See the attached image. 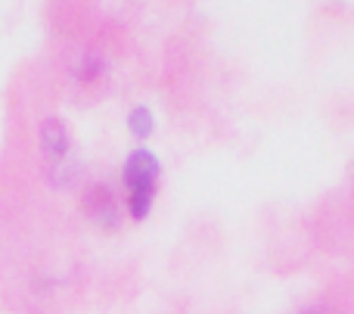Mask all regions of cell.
<instances>
[{"label":"cell","mask_w":354,"mask_h":314,"mask_svg":"<svg viewBox=\"0 0 354 314\" xmlns=\"http://www.w3.org/2000/svg\"><path fill=\"white\" fill-rule=\"evenodd\" d=\"M124 190H128V212L134 221H143L156 203L159 190V159L149 149H134L124 162Z\"/></svg>","instance_id":"1"},{"label":"cell","mask_w":354,"mask_h":314,"mask_svg":"<svg viewBox=\"0 0 354 314\" xmlns=\"http://www.w3.org/2000/svg\"><path fill=\"white\" fill-rule=\"evenodd\" d=\"M68 147H72V140H68L66 124H62L59 118H47V122L41 124V149L50 162V172H56V168L66 162Z\"/></svg>","instance_id":"2"},{"label":"cell","mask_w":354,"mask_h":314,"mask_svg":"<svg viewBox=\"0 0 354 314\" xmlns=\"http://www.w3.org/2000/svg\"><path fill=\"white\" fill-rule=\"evenodd\" d=\"M128 128H131V134H134L137 140H147V137L156 131V118H153V112H149L147 106H137V109L128 116Z\"/></svg>","instance_id":"4"},{"label":"cell","mask_w":354,"mask_h":314,"mask_svg":"<svg viewBox=\"0 0 354 314\" xmlns=\"http://www.w3.org/2000/svg\"><path fill=\"white\" fill-rule=\"evenodd\" d=\"M84 212L91 215L93 224H100V228H115L118 224L115 196H112L106 187H91V190L84 193Z\"/></svg>","instance_id":"3"},{"label":"cell","mask_w":354,"mask_h":314,"mask_svg":"<svg viewBox=\"0 0 354 314\" xmlns=\"http://www.w3.org/2000/svg\"><path fill=\"white\" fill-rule=\"evenodd\" d=\"M311 314H317V311H311Z\"/></svg>","instance_id":"5"}]
</instances>
